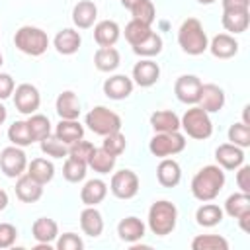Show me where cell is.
I'll list each match as a JSON object with an SVG mask.
<instances>
[{"label": "cell", "mask_w": 250, "mask_h": 250, "mask_svg": "<svg viewBox=\"0 0 250 250\" xmlns=\"http://www.w3.org/2000/svg\"><path fill=\"white\" fill-rule=\"evenodd\" d=\"M16 195H18V199L23 201V203H35V201H39L41 195H43V184L35 182V180L25 172V174L18 176V180H16Z\"/></svg>", "instance_id": "16"}, {"label": "cell", "mask_w": 250, "mask_h": 250, "mask_svg": "<svg viewBox=\"0 0 250 250\" xmlns=\"http://www.w3.org/2000/svg\"><path fill=\"white\" fill-rule=\"evenodd\" d=\"M0 168L8 178H18L21 174H25L27 170V156L21 150V146H6L0 152Z\"/></svg>", "instance_id": "9"}, {"label": "cell", "mask_w": 250, "mask_h": 250, "mask_svg": "<svg viewBox=\"0 0 250 250\" xmlns=\"http://www.w3.org/2000/svg\"><path fill=\"white\" fill-rule=\"evenodd\" d=\"M131 14H133V20H139V21H143L146 25H150L154 21V18H156V10H154V4L150 0H143L141 4H137L131 10Z\"/></svg>", "instance_id": "44"}, {"label": "cell", "mask_w": 250, "mask_h": 250, "mask_svg": "<svg viewBox=\"0 0 250 250\" xmlns=\"http://www.w3.org/2000/svg\"><path fill=\"white\" fill-rule=\"evenodd\" d=\"M80 43H82V37L76 29L72 27H64L61 29L55 39H53V45L55 49L61 53V55H74L78 49H80Z\"/></svg>", "instance_id": "22"}, {"label": "cell", "mask_w": 250, "mask_h": 250, "mask_svg": "<svg viewBox=\"0 0 250 250\" xmlns=\"http://www.w3.org/2000/svg\"><path fill=\"white\" fill-rule=\"evenodd\" d=\"M2 61H4V59H2V53H0V66H2Z\"/></svg>", "instance_id": "56"}, {"label": "cell", "mask_w": 250, "mask_h": 250, "mask_svg": "<svg viewBox=\"0 0 250 250\" xmlns=\"http://www.w3.org/2000/svg\"><path fill=\"white\" fill-rule=\"evenodd\" d=\"M225 188V172L221 166H203L191 180V195L197 201H213Z\"/></svg>", "instance_id": "1"}, {"label": "cell", "mask_w": 250, "mask_h": 250, "mask_svg": "<svg viewBox=\"0 0 250 250\" xmlns=\"http://www.w3.org/2000/svg\"><path fill=\"white\" fill-rule=\"evenodd\" d=\"M115 160H117V156L109 154L105 148H102V146L96 148L94 146V150H92V154L88 158V166L98 174H109L113 170V166H115Z\"/></svg>", "instance_id": "31"}, {"label": "cell", "mask_w": 250, "mask_h": 250, "mask_svg": "<svg viewBox=\"0 0 250 250\" xmlns=\"http://www.w3.org/2000/svg\"><path fill=\"white\" fill-rule=\"evenodd\" d=\"M236 184L240 188V191L244 193H250V166L248 164H242L236 168Z\"/></svg>", "instance_id": "48"}, {"label": "cell", "mask_w": 250, "mask_h": 250, "mask_svg": "<svg viewBox=\"0 0 250 250\" xmlns=\"http://www.w3.org/2000/svg\"><path fill=\"white\" fill-rule=\"evenodd\" d=\"M221 21L229 33H244L250 25V12L248 10H223Z\"/></svg>", "instance_id": "24"}, {"label": "cell", "mask_w": 250, "mask_h": 250, "mask_svg": "<svg viewBox=\"0 0 250 250\" xmlns=\"http://www.w3.org/2000/svg\"><path fill=\"white\" fill-rule=\"evenodd\" d=\"M86 168H88V164H86L84 160L74 158V156H66L64 166H62V176H64L66 182L76 184V182H82V180H84Z\"/></svg>", "instance_id": "38"}, {"label": "cell", "mask_w": 250, "mask_h": 250, "mask_svg": "<svg viewBox=\"0 0 250 250\" xmlns=\"http://www.w3.org/2000/svg\"><path fill=\"white\" fill-rule=\"evenodd\" d=\"M178 43L184 53L193 55V57L207 51L209 39H207V33L197 18H188L182 21V25L178 29Z\"/></svg>", "instance_id": "2"}, {"label": "cell", "mask_w": 250, "mask_h": 250, "mask_svg": "<svg viewBox=\"0 0 250 250\" xmlns=\"http://www.w3.org/2000/svg\"><path fill=\"white\" fill-rule=\"evenodd\" d=\"M8 139L12 145L16 146H29L33 143V137L29 133V127H27V121H14L8 129Z\"/></svg>", "instance_id": "37"}, {"label": "cell", "mask_w": 250, "mask_h": 250, "mask_svg": "<svg viewBox=\"0 0 250 250\" xmlns=\"http://www.w3.org/2000/svg\"><path fill=\"white\" fill-rule=\"evenodd\" d=\"M109 189L117 199H133L139 193V176L133 170H119L111 176Z\"/></svg>", "instance_id": "8"}, {"label": "cell", "mask_w": 250, "mask_h": 250, "mask_svg": "<svg viewBox=\"0 0 250 250\" xmlns=\"http://www.w3.org/2000/svg\"><path fill=\"white\" fill-rule=\"evenodd\" d=\"M248 219H250V213H248V215H242V217H238L240 229H242L244 232H248V230H250V229H248Z\"/></svg>", "instance_id": "51"}, {"label": "cell", "mask_w": 250, "mask_h": 250, "mask_svg": "<svg viewBox=\"0 0 250 250\" xmlns=\"http://www.w3.org/2000/svg\"><path fill=\"white\" fill-rule=\"evenodd\" d=\"M143 0H121V4H123V8H127V10H133L137 4H141Z\"/></svg>", "instance_id": "53"}, {"label": "cell", "mask_w": 250, "mask_h": 250, "mask_svg": "<svg viewBox=\"0 0 250 250\" xmlns=\"http://www.w3.org/2000/svg\"><path fill=\"white\" fill-rule=\"evenodd\" d=\"M229 141L240 148L250 146V125L246 123H232L229 127Z\"/></svg>", "instance_id": "42"}, {"label": "cell", "mask_w": 250, "mask_h": 250, "mask_svg": "<svg viewBox=\"0 0 250 250\" xmlns=\"http://www.w3.org/2000/svg\"><path fill=\"white\" fill-rule=\"evenodd\" d=\"M193 250H229V240L219 234H197L191 240Z\"/></svg>", "instance_id": "36"}, {"label": "cell", "mask_w": 250, "mask_h": 250, "mask_svg": "<svg viewBox=\"0 0 250 250\" xmlns=\"http://www.w3.org/2000/svg\"><path fill=\"white\" fill-rule=\"evenodd\" d=\"M27 174L35 180V182H39V184H49L51 180H53V176H55V166H53V162L51 160H47V158H33L29 164H27Z\"/></svg>", "instance_id": "32"}, {"label": "cell", "mask_w": 250, "mask_h": 250, "mask_svg": "<svg viewBox=\"0 0 250 250\" xmlns=\"http://www.w3.org/2000/svg\"><path fill=\"white\" fill-rule=\"evenodd\" d=\"M119 25L113 20H102L94 25V39L100 47H113L119 39Z\"/></svg>", "instance_id": "21"}, {"label": "cell", "mask_w": 250, "mask_h": 250, "mask_svg": "<svg viewBox=\"0 0 250 250\" xmlns=\"http://www.w3.org/2000/svg\"><path fill=\"white\" fill-rule=\"evenodd\" d=\"M160 78V66L150 61V59H143L133 66V82L141 88H148L152 84H156Z\"/></svg>", "instance_id": "13"}, {"label": "cell", "mask_w": 250, "mask_h": 250, "mask_svg": "<svg viewBox=\"0 0 250 250\" xmlns=\"http://www.w3.org/2000/svg\"><path fill=\"white\" fill-rule=\"evenodd\" d=\"M223 215H225V211L217 205V203H209V201H205L197 211H195V221H197V225L199 227H215V225H219L221 221H223Z\"/></svg>", "instance_id": "34"}, {"label": "cell", "mask_w": 250, "mask_h": 250, "mask_svg": "<svg viewBox=\"0 0 250 250\" xmlns=\"http://www.w3.org/2000/svg\"><path fill=\"white\" fill-rule=\"evenodd\" d=\"M6 117H8V111H6V107L0 104V125L6 121Z\"/></svg>", "instance_id": "54"}, {"label": "cell", "mask_w": 250, "mask_h": 250, "mask_svg": "<svg viewBox=\"0 0 250 250\" xmlns=\"http://www.w3.org/2000/svg\"><path fill=\"white\" fill-rule=\"evenodd\" d=\"M55 246L59 250H82L84 248V240L74 232H64V234L57 236V244Z\"/></svg>", "instance_id": "45"}, {"label": "cell", "mask_w": 250, "mask_h": 250, "mask_svg": "<svg viewBox=\"0 0 250 250\" xmlns=\"http://www.w3.org/2000/svg\"><path fill=\"white\" fill-rule=\"evenodd\" d=\"M55 107H57V113L61 119H78V115H80V102H78L76 94L70 90H64L59 94Z\"/></svg>", "instance_id": "26"}, {"label": "cell", "mask_w": 250, "mask_h": 250, "mask_svg": "<svg viewBox=\"0 0 250 250\" xmlns=\"http://www.w3.org/2000/svg\"><path fill=\"white\" fill-rule=\"evenodd\" d=\"M207 49L215 59H230L238 53V41L230 33H219L211 39Z\"/></svg>", "instance_id": "17"}, {"label": "cell", "mask_w": 250, "mask_h": 250, "mask_svg": "<svg viewBox=\"0 0 250 250\" xmlns=\"http://www.w3.org/2000/svg\"><path fill=\"white\" fill-rule=\"evenodd\" d=\"M186 148V137L180 131H172V133H154V137L148 143V150L158 156V158H166V156H174L178 152H182Z\"/></svg>", "instance_id": "7"}, {"label": "cell", "mask_w": 250, "mask_h": 250, "mask_svg": "<svg viewBox=\"0 0 250 250\" xmlns=\"http://www.w3.org/2000/svg\"><path fill=\"white\" fill-rule=\"evenodd\" d=\"M197 104H199V107L205 109L207 113H217V111H221L223 105H225V92H223V88L217 86V84H201Z\"/></svg>", "instance_id": "12"}, {"label": "cell", "mask_w": 250, "mask_h": 250, "mask_svg": "<svg viewBox=\"0 0 250 250\" xmlns=\"http://www.w3.org/2000/svg\"><path fill=\"white\" fill-rule=\"evenodd\" d=\"M14 105L20 113L23 115H31L39 109L41 105V96H39V90L33 86V84H20L14 88Z\"/></svg>", "instance_id": "10"}, {"label": "cell", "mask_w": 250, "mask_h": 250, "mask_svg": "<svg viewBox=\"0 0 250 250\" xmlns=\"http://www.w3.org/2000/svg\"><path fill=\"white\" fill-rule=\"evenodd\" d=\"M135 82L125 74H113L104 82V94L109 100H125L133 94Z\"/></svg>", "instance_id": "15"}, {"label": "cell", "mask_w": 250, "mask_h": 250, "mask_svg": "<svg viewBox=\"0 0 250 250\" xmlns=\"http://www.w3.org/2000/svg\"><path fill=\"white\" fill-rule=\"evenodd\" d=\"M148 229L152 234L156 236H166L170 234L174 229H176V223H178V209L172 201L168 199H160V201H154L148 209Z\"/></svg>", "instance_id": "3"}, {"label": "cell", "mask_w": 250, "mask_h": 250, "mask_svg": "<svg viewBox=\"0 0 250 250\" xmlns=\"http://www.w3.org/2000/svg\"><path fill=\"white\" fill-rule=\"evenodd\" d=\"M14 45H16L21 53H25V55H29V57H41V55L47 51V47H49V37H47V33H45L43 29H39V27L23 25V27H20V29L16 31V35H14Z\"/></svg>", "instance_id": "5"}, {"label": "cell", "mask_w": 250, "mask_h": 250, "mask_svg": "<svg viewBox=\"0 0 250 250\" xmlns=\"http://www.w3.org/2000/svg\"><path fill=\"white\" fill-rule=\"evenodd\" d=\"M127 146V141H125V135L121 131H115V133H109L104 137V143H102V148H105L109 154L113 156H119Z\"/></svg>", "instance_id": "43"}, {"label": "cell", "mask_w": 250, "mask_h": 250, "mask_svg": "<svg viewBox=\"0 0 250 250\" xmlns=\"http://www.w3.org/2000/svg\"><path fill=\"white\" fill-rule=\"evenodd\" d=\"M180 127L186 131L188 137L197 139V141H205L211 137L213 133V123L211 117L205 109H201L199 105H191L189 109H186V113L180 119Z\"/></svg>", "instance_id": "4"}, {"label": "cell", "mask_w": 250, "mask_h": 250, "mask_svg": "<svg viewBox=\"0 0 250 250\" xmlns=\"http://www.w3.org/2000/svg\"><path fill=\"white\" fill-rule=\"evenodd\" d=\"M14 88H16L14 78L10 74H6V72H0V100L10 98L14 94Z\"/></svg>", "instance_id": "49"}, {"label": "cell", "mask_w": 250, "mask_h": 250, "mask_svg": "<svg viewBox=\"0 0 250 250\" xmlns=\"http://www.w3.org/2000/svg\"><path fill=\"white\" fill-rule=\"evenodd\" d=\"M86 125L92 133L96 135H109V133H115V131H121V117L111 111L109 107L105 105H96L92 107L88 113H86Z\"/></svg>", "instance_id": "6"}, {"label": "cell", "mask_w": 250, "mask_h": 250, "mask_svg": "<svg viewBox=\"0 0 250 250\" xmlns=\"http://www.w3.org/2000/svg\"><path fill=\"white\" fill-rule=\"evenodd\" d=\"M162 51V37L158 35V33H150L145 41H141L139 45H135L133 47V53L135 55H139V57H154V55H158Z\"/></svg>", "instance_id": "41"}, {"label": "cell", "mask_w": 250, "mask_h": 250, "mask_svg": "<svg viewBox=\"0 0 250 250\" xmlns=\"http://www.w3.org/2000/svg\"><path fill=\"white\" fill-rule=\"evenodd\" d=\"M201 84H203V82H201L197 76H193V74H182V76L176 80V84H174V94H176V98H178L182 104L193 105V104H197V100H199Z\"/></svg>", "instance_id": "11"}, {"label": "cell", "mask_w": 250, "mask_h": 250, "mask_svg": "<svg viewBox=\"0 0 250 250\" xmlns=\"http://www.w3.org/2000/svg\"><path fill=\"white\" fill-rule=\"evenodd\" d=\"M92 150H94V145H92L90 141H84V139H80V141L68 145V156L80 158V160H84L86 164H88V158H90Z\"/></svg>", "instance_id": "46"}, {"label": "cell", "mask_w": 250, "mask_h": 250, "mask_svg": "<svg viewBox=\"0 0 250 250\" xmlns=\"http://www.w3.org/2000/svg\"><path fill=\"white\" fill-rule=\"evenodd\" d=\"M107 195V184L104 180H88L84 184V188L80 189V199L84 205L88 207H96L98 203H102Z\"/></svg>", "instance_id": "25"}, {"label": "cell", "mask_w": 250, "mask_h": 250, "mask_svg": "<svg viewBox=\"0 0 250 250\" xmlns=\"http://www.w3.org/2000/svg\"><path fill=\"white\" fill-rule=\"evenodd\" d=\"M55 135H57L62 143L72 145V143L84 139V127L78 123V119H61V121L57 123Z\"/></svg>", "instance_id": "29"}, {"label": "cell", "mask_w": 250, "mask_h": 250, "mask_svg": "<svg viewBox=\"0 0 250 250\" xmlns=\"http://www.w3.org/2000/svg\"><path fill=\"white\" fill-rule=\"evenodd\" d=\"M150 33H152L150 25H146V23H143V21H139V20H131V21L125 25V39H127V43H129L131 47H135V45H139L141 41H145Z\"/></svg>", "instance_id": "39"}, {"label": "cell", "mask_w": 250, "mask_h": 250, "mask_svg": "<svg viewBox=\"0 0 250 250\" xmlns=\"http://www.w3.org/2000/svg\"><path fill=\"white\" fill-rule=\"evenodd\" d=\"M156 178L164 188H176L182 180V168L174 158H162L156 166Z\"/></svg>", "instance_id": "18"}, {"label": "cell", "mask_w": 250, "mask_h": 250, "mask_svg": "<svg viewBox=\"0 0 250 250\" xmlns=\"http://www.w3.org/2000/svg\"><path fill=\"white\" fill-rule=\"evenodd\" d=\"M25 121H27L29 133L33 137V143L35 141H43L45 137L51 135V121H49L47 115H43V113H31Z\"/></svg>", "instance_id": "35"}, {"label": "cell", "mask_w": 250, "mask_h": 250, "mask_svg": "<svg viewBox=\"0 0 250 250\" xmlns=\"http://www.w3.org/2000/svg\"><path fill=\"white\" fill-rule=\"evenodd\" d=\"M197 2H199V4H213L215 0H197Z\"/></svg>", "instance_id": "55"}, {"label": "cell", "mask_w": 250, "mask_h": 250, "mask_svg": "<svg viewBox=\"0 0 250 250\" xmlns=\"http://www.w3.org/2000/svg\"><path fill=\"white\" fill-rule=\"evenodd\" d=\"M6 205H8V193L0 188V211H4V209H6Z\"/></svg>", "instance_id": "52"}, {"label": "cell", "mask_w": 250, "mask_h": 250, "mask_svg": "<svg viewBox=\"0 0 250 250\" xmlns=\"http://www.w3.org/2000/svg\"><path fill=\"white\" fill-rule=\"evenodd\" d=\"M80 229L84 234L96 238L104 232V219H102V213L96 209V207H88L80 213Z\"/></svg>", "instance_id": "27"}, {"label": "cell", "mask_w": 250, "mask_h": 250, "mask_svg": "<svg viewBox=\"0 0 250 250\" xmlns=\"http://www.w3.org/2000/svg\"><path fill=\"white\" fill-rule=\"evenodd\" d=\"M39 145H41V152L47 156H53V158H66L68 156V145L62 143L57 135L45 137L43 141H39Z\"/></svg>", "instance_id": "40"}, {"label": "cell", "mask_w": 250, "mask_h": 250, "mask_svg": "<svg viewBox=\"0 0 250 250\" xmlns=\"http://www.w3.org/2000/svg\"><path fill=\"white\" fill-rule=\"evenodd\" d=\"M94 64L100 72H113L119 66V51L115 47H100L94 53Z\"/></svg>", "instance_id": "30"}, {"label": "cell", "mask_w": 250, "mask_h": 250, "mask_svg": "<svg viewBox=\"0 0 250 250\" xmlns=\"http://www.w3.org/2000/svg\"><path fill=\"white\" fill-rule=\"evenodd\" d=\"M215 160L221 168L225 170H236L238 166L244 164V150L232 143L219 145L215 150Z\"/></svg>", "instance_id": "14"}, {"label": "cell", "mask_w": 250, "mask_h": 250, "mask_svg": "<svg viewBox=\"0 0 250 250\" xmlns=\"http://www.w3.org/2000/svg\"><path fill=\"white\" fill-rule=\"evenodd\" d=\"M223 10H248L250 0H221Z\"/></svg>", "instance_id": "50"}, {"label": "cell", "mask_w": 250, "mask_h": 250, "mask_svg": "<svg viewBox=\"0 0 250 250\" xmlns=\"http://www.w3.org/2000/svg\"><path fill=\"white\" fill-rule=\"evenodd\" d=\"M98 18V8L92 0H80L78 4H74L72 8V23L78 29H88L94 25Z\"/></svg>", "instance_id": "20"}, {"label": "cell", "mask_w": 250, "mask_h": 250, "mask_svg": "<svg viewBox=\"0 0 250 250\" xmlns=\"http://www.w3.org/2000/svg\"><path fill=\"white\" fill-rule=\"evenodd\" d=\"M150 127L154 129V133L180 131V117L170 109H160L150 115Z\"/></svg>", "instance_id": "28"}, {"label": "cell", "mask_w": 250, "mask_h": 250, "mask_svg": "<svg viewBox=\"0 0 250 250\" xmlns=\"http://www.w3.org/2000/svg\"><path fill=\"white\" fill-rule=\"evenodd\" d=\"M225 213L232 219H238L242 215H248L250 213V193H244V191H238V193H232L227 197L225 201Z\"/></svg>", "instance_id": "33"}, {"label": "cell", "mask_w": 250, "mask_h": 250, "mask_svg": "<svg viewBox=\"0 0 250 250\" xmlns=\"http://www.w3.org/2000/svg\"><path fill=\"white\" fill-rule=\"evenodd\" d=\"M31 234L39 244H51L59 236V225L49 217H39L31 225Z\"/></svg>", "instance_id": "23"}, {"label": "cell", "mask_w": 250, "mask_h": 250, "mask_svg": "<svg viewBox=\"0 0 250 250\" xmlns=\"http://www.w3.org/2000/svg\"><path fill=\"white\" fill-rule=\"evenodd\" d=\"M145 223L139 219V217H125L119 221L117 225V234L123 242H129V244H135L139 242L143 236H145Z\"/></svg>", "instance_id": "19"}, {"label": "cell", "mask_w": 250, "mask_h": 250, "mask_svg": "<svg viewBox=\"0 0 250 250\" xmlns=\"http://www.w3.org/2000/svg\"><path fill=\"white\" fill-rule=\"evenodd\" d=\"M18 238V229L12 223H0V248H10Z\"/></svg>", "instance_id": "47"}]
</instances>
